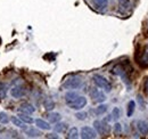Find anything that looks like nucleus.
I'll list each match as a JSON object with an SVG mask.
<instances>
[{"instance_id": "obj_1", "label": "nucleus", "mask_w": 148, "mask_h": 139, "mask_svg": "<svg viewBox=\"0 0 148 139\" xmlns=\"http://www.w3.org/2000/svg\"><path fill=\"white\" fill-rule=\"evenodd\" d=\"M92 80H93V82H95V85L98 88L104 89V90L107 91V92H110L112 90V85L110 83V81H108L105 76H103V75H100V74H95Z\"/></svg>"}, {"instance_id": "obj_15", "label": "nucleus", "mask_w": 148, "mask_h": 139, "mask_svg": "<svg viewBox=\"0 0 148 139\" xmlns=\"http://www.w3.org/2000/svg\"><path fill=\"white\" fill-rule=\"evenodd\" d=\"M108 1H110V0H95V7H96L98 10H104V9L107 7Z\"/></svg>"}, {"instance_id": "obj_5", "label": "nucleus", "mask_w": 148, "mask_h": 139, "mask_svg": "<svg viewBox=\"0 0 148 139\" xmlns=\"http://www.w3.org/2000/svg\"><path fill=\"white\" fill-rule=\"evenodd\" d=\"M90 97L92 98L93 102H96V103H103V102L106 100L105 94H104L101 90L97 89V88H92V89L90 90Z\"/></svg>"}, {"instance_id": "obj_28", "label": "nucleus", "mask_w": 148, "mask_h": 139, "mask_svg": "<svg viewBox=\"0 0 148 139\" xmlns=\"http://www.w3.org/2000/svg\"><path fill=\"white\" fill-rule=\"evenodd\" d=\"M122 132V125L120 123H115L114 124V133L115 135H120Z\"/></svg>"}, {"instance_id": "obj_9", "label": "nucleus", "mask_w": 148, "mask_h": 139, "mask_svg": "<svg viewBox=\"0 0 148 139\" xmlns=\"http://www.w3.org/2000/svg\"><path fill=\"white\" fill-rule=\"evenodd\" d=\"M18 111L21 113H26V114H32L36 112V108L33 107V105H31L30 103H23L21 104L18 107Z\"/></svg>"}, {"instance_id": "obj_19", "label": "nucleus", "mask_w": 148, "mask_h": 139, "mask_svg": "<svg viewBox=\"0 0 148 139\" xmlns=\"http://www.w3.org/2000/svg\"><path fill=\"white\" fill-rule=\"evenodd\" d=\"M79 135H80V132H79V130H77V128H75V127H73V128H71L70 130H69V132H67V138L69 139H75L79 137Z\"/></svg>"}, {"instance_id": "obj_17", "label": "nucleus", "mask_w": 148, "mask_h": 139, "mask_svg": "<svg viewBox=\"0 0 148 139\" xmlns=\"http://www.w3.org/2000/svg\"><path fill=\"white\" fill-rule=\"evenodd\" d=\"M134 109H136V102L134 100H130L127 106V116L131 118L134 113Z\"/></svg>"}, {"instance_id": "obj_2", "label": "nucleus", "mask_w": 148, "mask_h": 139, "mask_svg": "<svg viewBox=\"0 0 148 139\" xmlns=\"http://www.w3.org/2000/svg\"><path fill=\"white\" fill-rule=\"evenodd\" d=\"M93 127H95V130H96L97 135H100V136H107V135L110 133V125H108L105 121L96 120V121L93 122Z\"/></svg>"}, {"instance_id": "obj_27", "label": "nucleus", "mask_w": 148, "mask_h": 139, "mask_svg": "<svg viewBox=\"0 0 148 139\" xmlns=\"http://www.w3.org/2000/svg\"><path fill=\"white\" fill-rule=\"evenodd\" d=\"M75 116H76V119H77V120L83 121V120H86V119H87L88 114H87L86 112H79V113H76V114H75Z\"/></svg>"}, {"instance_id": "obj_29", "label": "nucleus", "mask_w": 148, "mask_h": 139, "mask_svg": "<svg viewBox=\"0 0 148 139\" xmlns=\"http://www.w3.org/2000/svg\"><path fill=\"white\" fill-rule=\"evenodd\" d=\"M144 90H145V92L148 95V78L145 79V82H144Z\"/></svg>"}, {"instance_id": "obj_18", "label": "nucleus", "mask_w": 148, "mask_h": 139, "mask_svg": "<svg viewBox=\"0 0 148 139\" xmlns=\"http://www.w3.org/2000/svg\"><path fill=\"white\" fill-rule=\"evenodd\" d=\"M10 121L13 122V124L14 125H16L17 128H22V129H26V125H25V123L22 121L21 119H19L18 116H13L12 119H10Z\"/></svg>"}, {"instance_id": "obj_11", "label": "nucleus", "mask_w": 148, "mask_h": 139, "mask_svg": "<svg viewBox=\"0 0 148 139\" xmlns=\"http://www.w3.org/2000/svg\"><path fill=\"white\" fill-rule=\"evenodd\" d=\"M34 122H36V125H37L39 129H41V130H50L51 129L50 123L45 121V120H42V119H37Z\"/></svg>"}, {"instance_id": "obj_21", "label": "nucleus", "mask_w": 148, "mask_h": 139, "mask_svg": "<svg viewBox=\"0 0 148 139\" xmlns=\"http://www.w3.org/2000/svg\"><path fill=\"white\" fill-rule=\"evenodd\" d=\"M25 132L27 135V137H40V131L34 129V128H31V129H25Z\"/></svg>"}, {"instance_id": "obj_25", "label": "nucleus", "mask_w": 148, "mask_h": 139, "mask_svg": "<svg viewBox=\"0 0 148 139\" xmlns=\"http://www.w3.org/2000/svg\"><path fill=\"white\" fill-rule=\"evenodd\" d=\"M106 111H107V105L101 104L96 108V111H95V112H96V114H97V115H101V114H104Z\"/></svg>"}, {"instance_id": "obj_8", "label": "nucleus", "mask_w": 148, "mask_h": 139, "mask_svg": "<svg viewBox=\"0 0 148 139\" xmlns=\"http://www.w3.org/2000/svg\"><path fill=\"white\" fill-rule=\"evenodd\" d=\"M25 94H26V90L23 87H21V86H16V87H14L10 90V95L14 98H21V97L25 96Z\"/></svg>"}, {"instance_id": "obj_13", "label": "nucleus", "mask_w": 148, "mask_h": 139, "mask_svg": "<svg viewBox=\"0 0 148 139\" xmlns=\"http://www.w3.org/2000/svg\"><path fill=\"white\" fill-rule=\"evenodd\" d=\"M54 129H55L56 132H58V133H64L67 130V124L65 122H57L56 125L54 127Z\"/></svg>"}, {"instance_id": "obj_7", "label": "nucleus", "mask_w": 148, "mask_h": 139, "mask_svg": "<svg viewBox=\"0 0 148 139\" xmlns=\"http://www.w3.org/2000/svg\"><path fill=\"white\" fill-rule=\"evenodd\" d=\"M80 136H81V138L83 139H93L97 137V132H96L95 129L90 128V127H83L81 129Z\"/></svg>"}, {"instance_id": "obj_10", "label": "nucleus", "mask_w": 148, "mask_h": 139, "mask_svg": "<svg viewBox=\"0 0 148 139\" xmlns=\"http://www.w3.org/2000/svg\"><path fill=\"white\" fill-rule=\"evenodd\" d=\"M137 129L139 130V132L143 136H147L148 135V123L144 120H139L137 122Z\"/></svg>"}, {"instance_id": "obj_3", "label": "nucleus", "mask_w": 148, "mask_h": 139, "mask_svg": "<svg viewBox=\"0 0 148 139\" xmlns=\"http://www.w3.org/2000/svg\"><path fill=\"white\" fill-rule=\"evenodd\" d=\"M82 86V80L80 76H72L70 78L69 80H66L64 83H63V88L64 89H67V90H71V89H77Z\"/></svg>"}, {"instance_id": "obj_23", "label": "nucleus", "mask_w": 148, "mask_h": 139, "mask_svg": "<svg viewBox=\"0 0 148 139\" xmlns=\"http://www.w3.org/2000/svg\"><path fill=\"white\" fill-rule=\"evenodd\" d=\"M7 96V86L3 82H0V98L3 99Z\"/></svg>"}, {"instance_id": "obj_14", "label": "nucleus", "mask_w": 148, "mask_h": 139, "mask_svg": "<svg viewBox=\"0 0 148 139\" xmlns=\"http://www.w3.org/2000/svg\"><path fill=\"white\" fill-rule=\"evenodd\" d=\"M77 97H79V94L77 92H75V91H69L65 95V102H66V104H70L73 100H75Z\"/></svg>"}, {"instance_id": "obj_24", "label": "nucleus", "mask_w": 148, "mask_h": 139, "mask_svg": "<svg viewBox=\"0 0 148 139\" xmlns=\"http://www.w3.org/2000/svg\"><path fill=\"white\" fill-rule=\"evenodd\" d=\"M9 121H10V119H9L8 114H7L6 112H0V123L7 124Z\"/></svg>"}, {"instance_id": "obj_26", "label": "nucleus", "mask_w": 148, "mask_h": 139, "mask_svg": "<svg viewBox=\"0 0 148 139\" xmlns=\"http://www.w3.org/2000/svg\"><path fill=\"white\" fill-rule=\"evenodd\" d=\"M112 116H113L114 120H117V119L120 118V108H119V107H114V108H113Z\"/></svg>"}, {"instance_id": "obj_4", "label": "nucleus", "mask_w": 148, "mask_h": 139, "mask_svg": "<svg viewBox=\"0 0 148 139\" xmlns=\"http://www.w3.org/2000/svg\"><path fill=\"white\" fill-rule=\"evenodd\" d=\"M136 59H137V63L144 67V69H147L148 67V52L146 50H137V55H136Z\"/></svg>"}, {"instance_id": "obj_6", "label": "nucleus", "mask_w": 148, "mask_h": 139, "mask_svg": "<svg viewBox=\"0 0 148 139\" xmlns=\"http://www.w3.org/2000/svg\"><path fill=\"white\" fill-rule=\"evenodd\" d=\"M87 98L86 97H83V96H79L75 100H73L72 103H70L69 105V107L70 108H72V109H82L86 105H87Z\"/></svg>"}, {"instance_id": "obj_22", "label": "nucleus", "mask_w": 148, "mask_h": 139, "mask_svg": "<svg viewBox=\"0 0 148 139\" xmlns=\"http://www.w3.org/2000/svg\"><path fill=\"white\" fill-rule=\"evenodd\" d=\"M43 106H45V108H46L47 111H51V109H54V107H55V103H54L53 99H46L45 103H43Z\"/></svg>"}, {"instance_id": "obj_16", "label": "nucleus", "mask_w": 148, "mask_h": 139, "mask_svg": "<svg viewBox=\"0 0 148 139\" xmlns=\"http://www.w3.org/2000/svg\"><path fill=\"white\" fill-rule=\"evenodd\" d=\"M17 116H18L19 119L24 122L25 124H32V123L34 122V120L30 116V114H26V113H19Z\"/></svg>"}, {"instance_id": "obj_30", "label": "nucleus", "mask_w": 148, "mask_h": 139, "mask_svg": "<svg viewBox=\"0 0 148 139\" xmlns=\"http://www.w3.org/2000/svg\"><path fill=\"white\" fill-rule=\"evenodd\" d=\"M46 138H55V139H57V138H58V136H56L55 133H49V135H47V136H46Z\"/></svg>"}, {"instance_id": "obj_12", "label": "nucleus", "mask_w": 148, "mask_h": 139, "mask_svg": "<svg viewBox=\"0 0 148 139\" xmlns=\"http://www.w3.org/2000/svg\"><path fill=\"white\" fill-rule=\"evenodd\" d=\"M119 1V7H120V10L122 13H127L128 10H130L131 8V2L130 0H117Z\"/></svg>"}, {"instance_id": "obj_20", "label": "nucleus", "mask_w": 148, "mask_h": 139, "mask_svg": "<svg viewBox=\"0 0 148 139\" xmlns=\"http://www.w3.org/2000/svg\"><path fill=\"white\" fill-rule=\"evenodd\" d=\"M48 120L50 123H57V122L60 121V114L59 113H49L48 115Z\"/></svg>"}]
</instances>
